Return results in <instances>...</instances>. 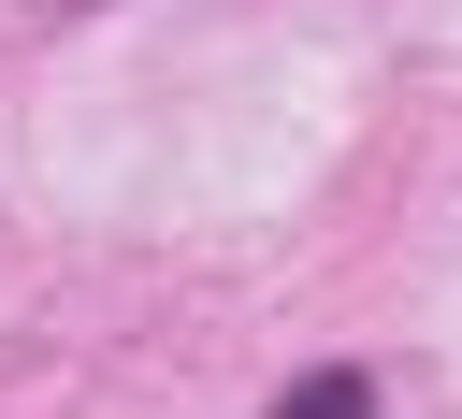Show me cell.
<instances>
[{"label":"cell","instance_id":"obj_1","mask_svg":"<svg viewBox=\"0 0 462 419\" xmlns=\"http://www.w3.org/2000/svg\"><path fill=\"white\" fill-rule=\"evenodd\" d=\"M274 419H375V376H361V361H318V376H303Z\"/></svg>","mask_w":462,"mask_h":419}]
</instances>
